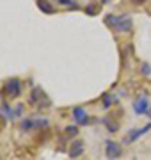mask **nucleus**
<instances>
[{
    "label": "nucleus",
    "instance_id": "nucleus-1",
    "mask_svg": "<svg viewBox=\"0 0 151 160\" xmlns=\"http://www.w3.org/2000/svg\"><path fill=\"white\" fill-rule=\"evenodd\" d=\"M105 23L112 27V29L116 30V32H130L132 27H134V22H132V18L130 16H124V14H107L105 16Z\"/></svg>",
    "mask_w": 151,
    "mask_h": 160
},
{
    "label": "nucleus",
    "instance_id": "nucleus-2",
    "mask_svg": "<svg viewBox=\"0 0 151 160\" xmlns=\"http://www.w3.org/2000/svg\"><path fill=\"white\" fill-rule=\"evenodd\" d=\"M4 92H6L7 96H11V98H18L20 94H22V84H20V80L18 78L7 80V84L4 86Z\"/></svg>",
    "mask_w": 151,
    "mask_h": 160
},
{
    "label": "nucleus",
    "instance_id": "nucleus-3",
    "mask_svg": "<svg viewBox=\"0 0 151 160\" xmlns=\"http://www.w3.org/2000/svg\"><path fill=\"white\" fill-rule=\"evenodd\" d=\"M105 155H107V158H110V160L119 158L121 157V146L116 141H107L105 142Z\"/></svg>",
    "mask_w": 151,
    "mask_h": 160
},
{
    "label": "nucleus",
    "instance_id": "nucleus-4",
    "mask_svg": "<svg viewBox=\"0 0 151 160\" xmlns=\"http://www.w3.org/2000/svg\"><path fill=\"white\" fill-rule=\"evenodd\" d=\"M134 110H135V114H139V116H144L149 112V103H148V96L146 94H140L134 102Z\"/></svg>",
    "mask_w": 151,
    "mask_h": 160
},
{
    "label": "nucleus",
    "instance_id": "nucleus-5",
    "mask_svg": "<svg viewBox=\"0 0 151 160\" xmlns=\"http://www.w3.org/2000/svg\"><path fill=\"white\" fill-rule=\"evenodd\" d=\"M84 148H85V146H84V141H78V139H76V141L71 142L68 155H70L71 158H76V157H80V155L84 153Z\"/></svg>",
    "mask_w": 151,
    "mask_h": 160
},
{
    "label": "nucleus",
    "instance_id": "nucleus-6",
    "mask_svg": "<svg viewBox=\"0 0 151 160\" xmlns=\"http://www.w3.org/2000/svg\"><path fill=\"white\" fill-rule=\"evenodd\" d=\"M73 118L78 125H87L89 123V116L85 112V109H82V107H75L73 109Z\"/></svg>",
    "mask_w": 151,
    "mask_h": 160
},
{
    "label": "nucleus",
    "instance_id": "nucleus-7",
    "mask_svg": "<svg viewBox=\"0 0 151 160\" xmlns=\"http://www.w3.org/2000/svg\"><path fill=\"white\" fill-rule=\"evenodd\" d=\"M149 128H151V123H148V125H146L144 128H140V130H132L130 133H128V137H126V141H124V142H126V144L135 142V141H137V139H139L142 133H146V132L149 130Z\"/></svg>",
    "mask_w": 151,
    "mask_h": 160
},
{
    "label": "nucleus",
    "instance_id": "nucleus-8",
    "mask_svg": "<svg viewBox=\"0 0 151 160\" xmlns=\"http://www.w3.org/2000/svg\"><path fill=\"white\" fill-rule=\"evenodd\" d=\"M37 7H39L43 12H46V14H52V12H53V7L50 6V2H48V0H37Z\"/></svg>",
    "mask_w": 151,
    "mask_h": 160
},
{
    "label": "nucleus",
    "instance_id": "nucleus-9",
    "mask_svg": "<svg viewBox=\"0 0 151 160\" xmlns=\"http://www.w3.org/2000/svg\"><path fill=\"white\" fill-rule=\"evenodd\" d=\"M39 100H43L48 105V98L45 96V92L41 91V89H34V92H32V102L36 103V102H39Z\"/></svg>",
    "mask_w": 151,
    "mask_h": 160
},
{
    "label": "nucleus",
    "instance_id": "nucleus-10",
    "mask_svg": "<svg viewBox=\"0 0 151 160\" xmlns=\"http://www.w3.org/2000/svg\"><path fill=\"white\" fill-rule=\"evenodd\" d=\"M32 128H36V119H23L22 121V130L23 132H29Z\"/></svg>",
    "mask_w": 151,
    "mask_h": 160
},
{
    "label": "nucleus",
    "instance_id": "nucleus-11",
    "mask_svg": "<svg viewBox=\"0 0 151 160\" xmlns=\"http://www.w3.org/2000/svg\"><path fill=\"white\" fill-rule=\"evenodd\" d=\"M116 102V96H112V94H105L103 96V107L107 109L109 105H112V103Z\"/></svg>",
    "mask_w": 151,
    "mask_h": 160
},
{
    "label": "nucleus",
    "instance_id": "nucleus-12",
    "mask_svg": "<svg viewBox=\"0 0 151 160\" xmlns=\"http://www.w3.org/2000/svg\"><path fill=\"white\" fill-rule=\"evenodd\" d=\"M98 11L100 9L94 6V4H89V6L85 7V12H87V14H98Z\"/></svg>",
    "mask_w": 151,
    "mask_h": 160
},
{
    "label": "nucleus",
    "instance_id": "nucleus-13",
    "mask_svg": "<svg viewBox=\"0 0 151 160\" xmlns=\"http://www.w3.org/2000/svg\"><path fill=\"white\" fill-rule=\"evenodd\" d=\"M59 4H62V6H70V7H75V9H78V6H76L73 0H59Z\"/></svg>",
    "mask_w": 151,
    "mask_h": 160
},
{
    "label": "nucleus",
    "instance_id": "nucleus-14",
    "mask_svg": "<svg viewBox=\"0 0 151 160\" xmlns=\"http://www.w3.org/2000/svg\"><path fill=\"white\" fill-rule=\"evenodd\" d=\"M66 133H68V135H73V137H76L78 130H76V126H68V128H66Z\"/></svg>",
    "mask_w": 151,
    "mask_h": 160
},
{
    "label": "nucleus",
    "instance_id": "nucleus-15",
    "mask_svg": "<svg viewBox=\"0 0 151 160\" xmlns=\"http://www.w3.org/2000/svg\"><path fill=\"white\" fill-rule=\"evenodd\" d=\"M142 73H144V75H149V73H151L149 64H142Z\"/></svg>",
    "mask_w": 151,
    "mask_h": 160
},
{
    "label": "nucleus",
    "instance_id": "nucleus-16",
    "mask_svg": "<svg viewBox=\"0 0 151 160\" xmlns=\"http://www.w3.org/2000/svg\"><path fill=\"white\" fill-rule=\"evenodd\" d=\"M2 109H4V112H6V114H7V116H11V118H12V110H11V109H9V107H7L6 103H4V105H2Z\"/></svg>",
    "mask_w": 151,
    "mask_h": 160
},
{
    "label": "nucleus",
    "instance_id": "nucleus-17",
    "mask_svg": "<svg viewBox=\"0 0 151 160\" xmlns=\"http://www.w3.org/2000/svg\"><path fill=\"white\" fill-rule=\"evenodd\" d=\"M132 2H134V4H137V6H140V4H144L146 0H132Z\"/></svg>",
    "mask_w": 151,
    "mask_h": 160
},
{
    "label": "nucleus",
    "instance_id": "nucleus-18",
    "mask_svg": "<svg viewBox=\"0 0 151 160\" xmlns=\"http://www.w3.org/2000/svg\"><path fill=\"white\" fill-rule=\"evenodd\" d=\"M100 2H101V4H109V2H110V0H100Z\"/></svg>",
    "mask_w": 151,
    "mask_h": 160
},
{
    "label": "nucleus",
    "instance_id": "nucleus-19",
    "mask_svg": "<svg viewBox=\"0 0 151 160\" xmlns=\"http://www.w3.org/2000/svg\"><path fill=\"white\" fill-rule=\"evenodd\" d=\"M149 109H151V107H149Z\"/></svg>",
    "mask_w": 151,
    "mask_h": 160
}]
</instances>
